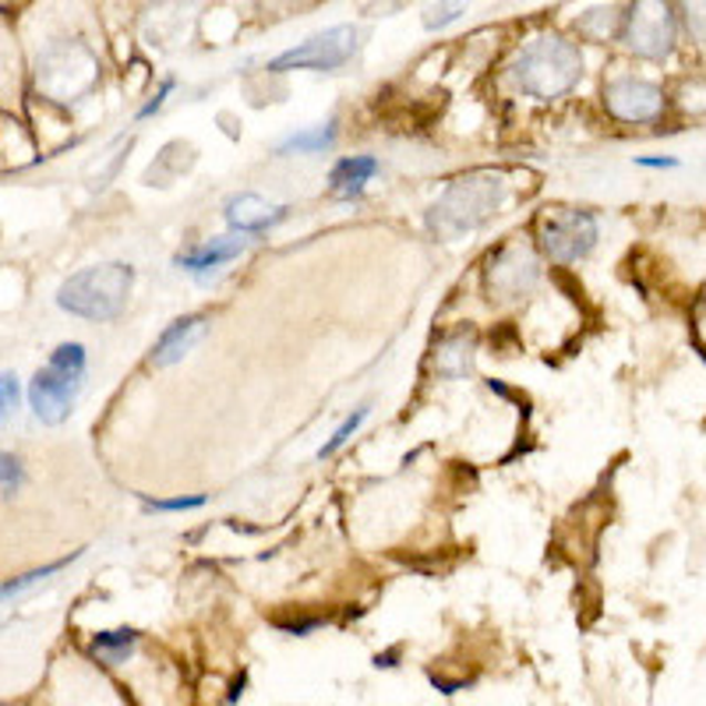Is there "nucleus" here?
Returning <instances> with one entry per match:
<instances>
[{
  "label": "nucleus",
  "mask_w": 706,
  "mask_h": 706,
  "mask_svg": "<svg viewBox=\"0 0 706 706\" xmlns=\"http://www.w3.org/2000/svg\"><path fill=\"white\" fill-rule=\"evenodd\" d=\"M505 177L499 174H467L452 181L442 198L428 208V231L438 241H456L463 234L481 231V226L499 213L505 202Z\"/></svg>",
  "instance_id": "obj_1"
},
{
  "label": "nucleus",
  "mask_w": 706,
  "mask_h": 706,
  "mask_svg": "<svg viewBox=\"0 0 706 706\" xmlns=\"http://www.w3.org/2000/svg\"><path fill=\"white\" fill-rule=\"evenodd\" d=\"M512 82L520 92L533 95V100H559L583 74V53L576 43H569L559 32H544L538 40H530L516 61L509 68Z\"/></svg>",
  "instance_id": "obj_2"
},
{
  "label": "nucleus",
  "mask_w": 706,
  "mask_h": 706,
  "mask_svg": "<svg viewBox=\"0 0 706 706\" xmlns=\"http://www.w3.org/2000/svg\"><path fill=\"white\" fill-rule=\"evenodd\" d=\"M131 286H135L131 265L103 262V265H92V269H82L71 279H64L61 290H57V304L74 318L110 321L127 308Z\"/></svg>",
  "instance_id": "obj_3"
},
{
  "label": "nucleus",
  "mask_w": 706,
  "mask_h": 706,
  "mask_svg": "<svg viewBox=\"0 0 706 706\" xmlns=\"http://www.w3.org/2000/svg\"><path fill=\"white\" fill-rule=\"evenodd\" d=\"M85 378V347L82 342H61L50 354V365L35 371L29 381V407L43 424H64L71 417Z\"/></svg>",
  "instance_id": "obj_4"
},
{
  "label": "nucleus",
  "mask_w": 706,
  "mask_h": 706,
  "mask_svg": "<svg viewBox=\"0 0 706 706\" xmlns=\"http://www.w3.org/2000/svg\"><path fill=\"white\" fill-rule=\"evenodd\" d=\"M678 35V18L667 0H633V8L625 14L622 40L643 61H664L675 50Z\"/></svg>",
  "instance_id": "obj_5"
},
{
  "label": "nucleus",
  "mask_w": 706,
  "mask_h": 706,
  "mask_svg": "<svg viewBox=\"0 0 706 706\" xmlns=\"http://www.w3.org/2000/svg\"><path fill=\"white\" fill-rule=\"evenodd\" d=\"M357 53V29L354 25H332L326 32H315L311 40H304L269 61V74L283 71H336Z\"/></svg>",
  "instance_id": "obj_6"
},
{
  "label": "nucleus",
  "mask_w": 706,
  "mask_h": 706,
  "mask_svg": "<svg viewBox=\"0 0 706 706\" xmlns=\"http://www.w3.org/2000/svg\"><path fill=\"white\" fill-rule=\"evenodd\" d=\"M597 244V219L590 213H572V208H555L541 219V247L551 262H580L594 252Z\"/></svg>",
  "instance_id": "obj_7"
},
{
  "label": "nucleus",
  "mask_w": 706,
  "mask_h": 706,
  "mask_svg": "<svg viewBox=\"0 0 706 706\" xmlns=\"http://www.w3.org/2000/svg\"><path fill=\"white\" fill-rule=\"evenodd\" d=\"M604 106L625 124H651L664 113V92L643 79H615L604 89Z\"/></svg>",
  "instance_id": "obj_8"
},
{
  "label": "nucleus",
  "mask_w": 706,
  "mask_h": 706,
  "mask_svg": "<svg viewBox=\"0 0 706 706\" xmlns=\"http://www.w3.org/2000/svg\"><path fill=\"white\" fill-rule=\"evenodd\" d=\"M538 276H541L538 258L520 244L502 247V252L488 262V290L499 300H516L530 294L533 286H538Z\"/></svg>",
  "instance_id": "obj_9"
},
{
  "label": "nucleus",
  "mask_w": 706,
  "mask_h": 706,
  "mask_svg": "<svg viewBox=\"0 0 706 706\" xmlns=\"http://www.w3.org/2000/svg\"><path fill=\"white\" fill-rule=\"evenodd\" d=\"M247 244H252V234L231 231L223 237H213V241L198 244L195 252L177 255V265H181V269H187V273H213V269H219V265L241 258L247 252Z\"/></svg>",
  "instance_id": "obj_10"
},
{
  "label": "nucleus",
  "mask_w": 706,
  "mask_h": 706,
  "mask_svg": "<svg viewBox=\"0 0 706 706\" xmlns=\"http://www.w3.org/2000/svg\"><path fill=\"white\" fill-rule=\"evenodd\" d=\"M208 329V318L205 315H187V318H177L174 326H166V332L160 336V342L152 347V365H160V368H170V365H177V360L184 354H191L202 342Z\"/></svg>",
  "instance_id": "obj_11"
},
{
  "label": "nucleus",
  "mask_w": 706,
  "mask_h": 706,
  "mask_svg": "<svg viewBox=\"0 0 706 706\" xmlns=\"http://www.w3.org/2000/svg\"><path fill=\"white\" fill-rule=\"evenodd\" d=\"M279 219H286V208L265 202L262 195H252V191H244V195H234L226 202V223H231V231H244V234H262L276 226Z\"/></svg>",
  "instance_id": "obj_12"
},
{
  "label": "nucleus",
  "mask_w": 706,
  "mask_h": 706,
  "mask_svg": "<svg viewBox=\"0 0 706 706\" xmlns=\"http://www.w3.org/2000/svg\"><path fill=\"white\" fill-rule=\"evenodd\" d=\"M378 174V160L375 156H347L332 166L329 174V187L336 198H357L365 184Z\"/></svg>",
  "instance_id": "obj_13"
},
{
  "label": "nucleus",
  "mask_w": 706,
  "mask_h": 706,
  "mask_svg": "<svg viewBox=\"0 0 706 706\" xmlns=\"http://www.w3.org/2000/svg\"><path fill=\"white\" fill-rule=\"evenodd\" d=\"M191 163H195V149H191L187 142H170L156 156V163L145 170V184L149 187H170Z\"/></svg>",
  "instance_id": "obj_14"
},
{
  "label": "nucleus",
  "mask_w": 706,
  "mask_h": 706,
  "mask_svg": "<svg viewBox=\"0 0 706 706\" xmlns=\"http://www.w3.org/2000/svg\"><path fill=\"white\" fill-rule=\"evenodd\" d=\"M473 347H477V342H473L470 332H456V336L438 342V354H434L438 375H446V378L470 375V368H473Z\"/></svg>",
  "instance_id": "obj_15"
},
{
  "label": "nucleus",
  "mask_w": 706,
  "mask_h": 706,
  "mask_svg": "<svg viewBox=\"0 0 706 706\" xmlns=\"http://www.w3.org/2000/svg\"><path fill=\"white\" fill-rule=\"evenodd\" d=\"M336 145V117H329L326 124H318V127H311V131H297V135H290V139H283L279 145H276V152L279 156H315V152H329Z\"/></svg>",
  "instance_id": "obj_16"
},
{
  "label": "nucleus",
  "mask_w": 706,
  "mask_h": 706,
  "mask_svg": "<svg viewBox=\"0 0 706 706\" xmlns=\"http://www.w3.org/2000/svg\"><path fill=\"white\" fill-rule=\"evenodd\" d=\"M576 29H580L583 40H590V43H607V40H615V35H622L625 14L618 8H594V11L580 14Z\"/></svg>",
  "instance_id": "obj_17"
},
{
  "label": "nucleus",
  "mask_w": 706,
  "mask_h": 706,
  "mask_svg": "<svg viewBox=\"0 0 706 706\" xmlns=\"http://www.w3.org/2000/svg\"><path fill=\"white\" fill-rule=\"evenodd\" d=\"M79 555H82V551H71V555H68V559H61V562H50V565H43V569L25 572V576H18V580H8L4 586H0V601H11V597L29 594V590H35L40 583H47L50 576H57V572H61L64 565H71Z\"/></svg>",
  "instance_id": "obj_18"
},
{
  "label": "nucleus",
  "mask_w": 706,
  "mask_h": 706,
  "mask_svg": "<svg viewBox=\"0 0 706 706\" xmlns=\"http://www.w3.org/2000/svg\"><path fill=\"white\" fill-rule=\"evenodd\" d=\"M139 643V633L135 628H117V633H100L92 640V654L100 657L103 664H121L127 654H131V646Z\"/></svg>",
  "instance_id": "obj_19"
},
{
  "label": "nucleus",
  "mask_w": 706,
  "mask_h": 706,
  "mask_svg": "<svg viewBox=\"0 0 706 706\" xmlns=\"http://www.w3.org/2000/svg\"><path fill=\"white\" fill-rule=\"evenodd\" d=\"M470 0H428L424 4V29L438 32V29H449L452 22H460V14H467Z\"/></svg>",
  "instance_id": "obj_20"
},
{
  "label": "nucleus",
  "mask_w": 706,
  "mask_h": 706,
  "mask_svg": "<svg viewBox=\"0 0 706 706\" xmlns=\"http://www.w3.org/2000/svg\"><path fill=\"white\" fill-rule=\"evenodd\" d=\"M365 421H368V407H360L357 413H350V417H347V421H342V424L336 428V434L329 438V442L318 449V460H326V456L339 452V449H342V446H347V442H350V438L357 434V428H360V424H365Z\"/></svg>",
  "instance_id": "obj_21"
},
{
  "label": "nucleus",
  "mask_w": 706,
  "mask_h": 706,
  "mask_svg": "<svg viewBox=\"0 0 706 706\" xmlns=\"http://www.w3.org/2000/svg\"><path fill=\"white\" fill-rule=\"evenodd\" d=\"M22 481H25L22 463H18L11 452H0V494H4V499H14Z\"/></svg>",
  "instance_id": "obj_22"
},
{
  "label": "nucleus",
  "mask_w": 706,
  "mask_h": 706,
  "mask_svg": "<svg viewBox=\"0 0 706 706\" xmlns=\"http://www.w3.org/2000/svg\"><path fill=\"white\" fill-rule=\"evenodd\" d=\"M682 14H685V25L693 32V40L706 43V0H682Z\"/></svg>",
  "instance_id": "obj_23"
},
{
  "label": "nucleus",
  "mask_w": 706,
  "mask_h": 706,
  "mask_svg": "<svg viewBox=\"0 0 706 706\" xmlns=\"http://www.w3.org/2000/svg\"><path fill=\"white\" fill-rule=\"evenodd\" d=\"M18 396H22V389H18V375L0 371V424L18 410Z\"/></svg>",
  "instance_id": "obj_24"
},
{
  "label": "nucleus",
  "mask_w": 706,
  "mask_h": 706,
  "mask_svg": "<svg viewBox=\"0 0 706 706\" xmlns=\"http://www.w3.org/2000/svg\"><path fill=\"white\" fill-rule=\"evenodd\" d=\"M205 505V494H191V499H160V502H149V512H184V509H202Z\"/></svg>",
  "instance_id": "obj_25"
},
{
  "label": "nucleus",
  "mask_w": 706,
  "mask_h": 706,
  "mask_svg": "<svg viewBox=\"0 0 706 706\" xmlns=\"http://www.w3.org/2000/svg\"><path fill=\"white\" fill-rule=\"evenodd\" d=\"M170 92H174V82H163V89L156 92V100H152V103H145V106L139 110V117H142V121H145V117H152V113H156V110L163 106V100H166Z\"/></svg>",
  "instance_id": "obj_26"
},
{
  "label": "nucleus",
  "mask_w": 706,
  "mask_h": 706,
  "mask_svg": "<svg viewBox=\"0 0 706 706\" xmlns=\"http://www.w3.org/2000/svg\"><path fill=\"white\" fill-rule=\"evenodd\" d=\"M636 166H646V170H672L678 166L675 156H636Z\"/></svg>",
  "instance_id": "obj_27"
},
{
  "label": "nucleus",
  "mask_w": 706,
  "mask_h": 706,
  "mask_svg": "<svg viewBox=\"0 0 706 706\" xmlns=\"http://www.w3.org/2000/svg\"><path fill=\"white\" fill-rule=\"evenodd\" d=\"M389 8H399V0H375V4L368 8V14H375V11H389Z\"/></svg>",
  "instance_id": "obj_28"
}]
</instances>
